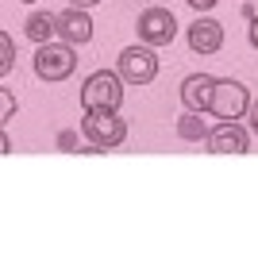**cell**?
I'll return each mask as SVG.
<instances>
[{"instance_id":"30bf717a","label":"cell","mask_w":258,"mask_h":258,"mask_svg":"<svg viewBox=\"0 0 258 258\" xmlns=\"http://www.w3.org/2000/svg\"><path fill=\"white\" fill-rule=\"evenodd\" d=\"M224 46V23L216 20H197L193 27H189V50L197 54H216Z\"/></svg>"},{"instance_id":"d6986e66","label":"cell","mask_w":258,"mask_h":258,"mask_svg":"<svg viewBox=\"0 0 258 258\" xmlns=\"http://www.w3.org/2000/svg\"><path fill=\"white\" fill-rule=\"evenodd\" d=\"M23 4H35V0H23Z\"/></svg>"},{"instance_id":"e0dca14e","label":"cell","mask_w":258,"mask_h":258,"mask_svg":"<svg viewBox=\"0 0 258 258\" xmlns=\"http://www.w3.org/2000/svg\"><path fill=\"white\" fill-rule=\"evenodd\" d=\"M250 46H254V50H258V16H254V20H250Z\"/></svg>"},{"instance_id":"3957f363","label":"cell","mask_w":258,"mask_h":258,"mask_svg":"<svg viewBox=\"0 0 258 258\" xmlns=\"http://www.w3.org/2000/svg\"><path fill=\"white\" fill-rule=\"evenodd\" d=\"M77 66L74 43H43L35 50V74L43 81H66Z\"/></svg>"},{"instance_id":"6da1fadb","label":"cell","mask_w":258,"mask_h":258,"mask_svg":"<svg viewBox=\"0 0 258 258\" xmlns=\"http://www.w3.org/2000/svg\"><path fill=\"white\" fill-rule=\"evenodd\" d=\"M81 131H85V139L93 147H119V143L127 139V123L112 108H85Z\"/></svg>"},{"instance_id":"5bb4252c","label":"cell","mask_w":258,"mask_h":258,"mask_svg":"<svg viewBox=\"0 0 258 258\" xmlns=\"http://www.w3.org/2000/svg\"><path fill=\"white\" fill-rule=\"evenodd\" d=\"M16 116V97H12V89H0V119L8 123Z\"/></svg>"},{"instance_id":"4fadbf2b","label":"cell","mask_w":258,"mask_h":258,"mask_svg":"<svg viewBox=\"0 0 258 258\" xmlns=\"http://www.w3.org/2000/svg\"><path fill=\"white\" fill-rule=\"evenodd\" d=\"M12 66H16V46H12V35H0V77H8Z\"/></svg>"},{"instance_id":"52a82bcc","label":"cell","mask_w":258,"mask_h":258,"mask_svg":"<svg viewBox=\"0 0 258 258\" xmlns=\"http://www.w3.org/2000/svg\"><path fill=\"white\" fill-rule=\"evenodd\" d=\"M205 143H208V151H212V154H247L250 135L239 127L235 119H220V123L208 131Z\"/></svg>"},{"instance_id":"ac0fdd59","label":"cell","mask_w":258,"mask_h":258,"mask_svg":"<svg viewBox=\"0 0 258 258\" xmlns=\"http://www.w3.org/2000/svg\"><path fill=\"white\" fill-rule=\"evenodd\" d=\"M70 4H74V8H93L97 0H70Z\"/></svg>"},{"instance_id":"7a4b0ae2","label":"cell","mask_w":258,"mask_h":258,"mask_svg":"<svg viewBox=\"0 0 258 258\" xmlns=\"http://www.w3.org/2000/svg\"><path fill=\"white\" fill-rule=\"evenodd\" d=\"M123 104V77L112 74V70H97V74L85 77V89H81V108H116Z\"/></svg>"},{"instance_id":"9a60e30c","label":"cell","mask_w":258,"mask_h":258,"mask_svg":"<svg viewBox=\"0 0 258 258\" xmlns=\"http://www.w3.org/2000/svg\"><path fill=\"white\" fill-rule=\"evenodd\" d=\"M189 4H193L197 12H208V8H216V4H220V0H189Z\"/></svg>"},{"instance_id":"8fae6325","label":"cell","mask_w":258,"mask_h":258,"mask_svg":"<svg viewBox=\"0 0 258 258\" xmlns=\"http://www.w3.org/2000/svg\"><path fill=\"white\" fill-rule=\"evenodd\" d=\"M54 35H58V16H50V12H35L31 20H27V39L31 43H50Z\"/></svg>"},{"instance_id":"5b68a950","label":"cell","mask_w":258,"mask_h":258,"mask_svg":"<svg viewBox=\"0 0 258 258\" xmlns=\"http://www.w3.org/2000/svg\"><path fill=\"white\" fill-rule=\"evenodd\" d=\"M177 35V20L170 8H147L139 16V39L147 46H170Z\"/></svg>"},{"instance_id":"ba28073f","label":"cell","mask_w":258,"mask_h":258,"mask_svg":"<svg viewBox=\"0 0 258 258\" xmlns=\"http://www.w3.org/2000/svg\"><path fill=\"white\" fill-rule=\"evenodd\" d=\"M58 35H62L66 43H74V46L89 43V39H93V20H89V12L74 8V4L66 12H58Z\"/></svg>"},{"instance_id":"277c9868","label":"cell","mask_w":258,"mask_h":258,"mask_svg":"<svg viewBox=\"0 0 258 258\" xmlns=\"http://www.w3.org/2000/svg\"><path fill=\"white\" fill-rule=\"evenodd\" d=\"M247 108H250V93L239 81H216L212 89V104H208V112H212L216 119H243L247 116Z\"/></svg>"},{"instance_id":"8992f818","label":"cell","mask_w":258,"mask_h":258,"mask_svg":"<svg viewBox=\"0 0 258 258\" xmlns=\"http://www.w3.org/2000/svg\"><path fill=\"white\" fill-rule=\"evenodd\" d=\"M158 74V58H154L151 46H127L119 54V77L131 81V85H147Z\"/></svg>"},{"instance_id":"7c38bea8","label":"cell","mask_w":258,"mask_h":258,"mask_svg":"<svg viewBox=\"0 0 258 258\" xmlns=\"http://www.w3.org/2000/svg\"><path fill=\"white\" fill-rule=\"evenodd\" d=\"M177 135L189 139V143H201V139H208V123L201 119V112H189V108H185V116L177 119Z\"/></svg>"},{"instance_id":"2e32d148","label":"cell","mask_w":258,"mask_h":258,"mask_svg":"<svg viewBox=\"0 0 258 258\" xmlns=\"http://www.w3.org/2000/svg\"><path fill=\"white\" fill-rule=\"evenodd\" d=\"M250 131H254V135H258V100H254V104H250Z\"/></svg>"},{"instance_id":"9c48e42d","label":"cell","mask_w":258,"mask_h":258,"mask_svg":"<svg viewBox=\"0 0 258 258\" xmlns=\"http://www.w3.org/2000/svg\"><path fill=\"white\" fill-rule=\"evenodd\" d=\"M212 89H216V77L189 74L181 81V104L189 108V112H208V104H212Z\"/></svg>"}]
</instances>
